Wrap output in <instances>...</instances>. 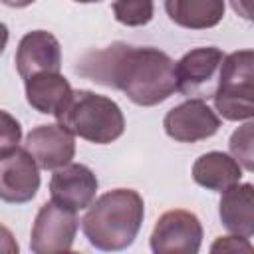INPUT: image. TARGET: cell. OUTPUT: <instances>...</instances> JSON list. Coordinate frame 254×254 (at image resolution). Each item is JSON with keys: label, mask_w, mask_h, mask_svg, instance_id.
Listing matches in <instances>:
<instances>
[{"label": "cell", "mask_w": 254, "mask_h": 254, "mask_svg": "<svg viewBox=\"0 0 254 254\" xmlns=\"http://www.w3.org/2000/svg\"><path fill=\"white\" fill-rule=\"evenodd\" d=\"M165 10L183 28L206 30L224 18V0H165Z\"/></svg>", "instance_id": "16"}, {"label": "cell", "mask_w": 254, "mask_h": 254, "mask_svg": "<svg viewBox=\"0 0 254 254\" xmlns=\"http://www.w3.org/2000/svg\"><path fill=\"white\" fill-rule=\"evenodd\" d=\"M75 210L54 200L42 204L32 226L30 248L36 254H60L71 250L77 232Z\"/></svg>", "instance_id": "5"}, {"label": "cell", "mask_w": 254, "mask_h": 254, "mask_svg": "<svg viewBox=\"0 0 254 254\" xmlns=\"http://www.w3.org/2000/svg\"><path fill=\"white\" fill-rule=\"evenodd\" d=\"M153 0H115L113 14L119 24L145 26L153 18Z\"/></svg>", "instance_id": "17"}, {"label": "cell", "mask_w": 254, "mask_h": 254, "mask_svg": "<svg viewBox=\"0 0 254 254\" xmlns=\"http://www.w3.org/2000/svg\"><path fill=\"white\" fill-rule=\"evenodd\" d=\"M230 4L234 8V12H238L242 18H246V20L252 18L250 16V0H230Z\"/></svg>", "instance_id": "22"}, {"label": "cell", "mask_w": 254, "mask_h": 254, "mask_svg": "<svg viewBox=\"0 0 254 254\" xmlns=\"http://www.w3.org/2000/svg\"><path fill=\"white\" fill-rule=\"evenodd\" d=\"M218 85L212 91L216 111L228 121H244L254 115V52L238 50L224 56Z\"/></svg>", "instance_id": "4"}, {"label": "cell", "mask_w": 254, "mask_h": 254, "mask_svg": "<svg viewBox=\"0 0 254 254\" xmlns=\"http://www.w3.org/2000/svg\"><path fill=\"white\" fill-rule=\"evenodd\" d=\"M75 2H81V4H89V2H99V0H75Z\"/></svg>", "instance_id": "25"}, {"label": "cell", "mask_w": 254, "mask_h": 254, "mask_svg": "<svg viewBox=\"0 0 254 254\" xmlns=\"http://www.w3.org/2000/svg\"><path fill=\"white\" fill-rule=\"evenodd\" d=\"M192 179L196 185L208 189V190H226L228 187L240 183L242 179V167L238 161L226 153L210 151L200 155L192 165Z\"/></svg>", "instance_id": "15"}, {"label": "cell", "mask_w": 254, "mask_h": 254, "mask_svg": "<svg viewBox=\"0 0 254 254\" xmlns=\"http://www.w3.org/2000/svg\"><path fill=\"white\" fill-rule=\"evenodd\" d=\"M163 127L179 143H196L212 137L220 127V119L202 99H189L165 115Z\"/></svg>", "instance_id": "7"}, {"label": "cell", "mask_w": 254, "mask_h": 254, "mask_svg": "<svg viewBox=\"0 0 254 254\" xmlns=\"http://www.w3.org/2000/svg\"><path fill=\"white\" fill-rule=\"evenodd\" d=\"M40 189L38 165L26 149L16 147L0 157V200L22 204L36 196Z\"/></svg>", "instance_id": "8"}, {"label": "cell", "mask_w": 254, "mask_h": 254, "mask_svg": "<svg viewBox=\"0 0 254 254\" xmlns=\"http://www.w3.org/2000/svg\"><path fill=\"white\" fill-rule=\"evenodd\" d=\"M62 48L54 34L46 30L28 32L16 50V69L22 79L44 71H60Z\"/></svg>", "instance_id": "11"}, {"label": "cell", "mask_w": 254, "mask_h": 254, "mask_svg": "<svg viewBox=\"0 0 254 254\" xmlns=\"http://www.w3.org/2000/svg\"><path fill=\"white\" fill-rule=\"evenodd\" d=\"M145 214L143 196L133 189H115L89 204L81 228L91 246L123 250L133 244Z\"/></svg>", "instance_id": "2"}, {"label": "cell", "mask_w": 254, "mask_h": 254, "mask_svg": "<svg viewBox=\"0 0 254 254\" xmlns=\"http://www.w3.org/2000/svg\"><path fill=\"white\" fill-rule=\"evenodd\" d=\"M24 149L32 155L38 169L56 171L67 163H71L75 155L73 135L58 125H40L26 135Z\"/></svg>", "instance_id": "9"}, {"label": "cell", "mask_w": 254, "mask_h": 254, "mask_svg": "<svg viewBox=\"0 0 254 254\" xmlns=\"http://www.w3.org/2000/svg\"><path fill=\"white\" fill-rule=\"evenodd\" d=\"M220 220L232 234L250 238L254 234V189L250 183L232 185L222 190L220 198Z\"/></svg>", "instance_id": "13"}, {"label": "cell", "mask_w": 254, "mask_h": 254, "mask_svg": "<svg viewBox=\"0 0 254 254\" xmlns=\"http://www.w3.org/2000/svg\"><path fill=\"white\" fill-rule=\"evenodd\" d=\"M75 73L99 85L123 91L133 103L151 107L177 91L175 62L157 48H135L115 42L103 50L87 52Z\"/></svg>", "instance_id": "1"}, {"label": "cell", "mask_w": 254, "mask_h": 254, "mask_svg": "<svg viewBox=\"0 0 254 254\" xmlns=\"http://www.w3.org/2000/svg\"><path fill=\"white\" fill-rule=\"evenodd\" d=\"M252 121L244 123L242 127H238L232 137H230V153L234 155V159L238 161V165L246 171L254 169V161H252Z\"/></svg>", "instance_id": "18"}, {"label": "cell", "mask_w": 254, "mask_h": 254, "mask_svg": "<svg viewBox=\"0 0 254 254\" xmlns=\"http://www.w3.org/2000/svg\"><path fill=\"white\" fill-rule=\"evenodd\" d=\"M6 44H8V28H6V24L0 22V54L4 52Z\"/></svg>", "instance_id": "24"}, {"label": "cell", "mask_w": 254, "mask_h": 254, "mask_svg": "<svg viewBox=\"0 0 254 254\" xmlns=\"http://www.w3.org/2000/svg\"><path fill=\"white\" fill-rule=\"evenodd\" d=\"M210 252H252V244L244 236H220L212 246Z\"/></svg>", "instance_id": "20"}, {"label": "cell", "mask_w": 254, "mask_h": 254, "mask_svg": "<svg viewBox=\"0 0 254 254\" xmlns=\"http://www.w3.org/2000/svg\"><path fill=\"white\" fill-rule=\"evenodd\" d=\"M202 242V226L190 210L175 208L159 216L151 248L155 254H196Z\"/></svg>", "instance_id": "6"}, {"label": "cell", "mask_w": 254, "mask_h": 254, "mask_svg": "<svg viewBox=\"0 0 254 254\" xmlns=\"http://www.w3.org/2000/svg\"><path fill=\"white\" fill-rule=\"evenodd\" d=\"M0 2L6 4V6H10V8H26V6H30L36 0H0Z\"/></svg>", "instance_id": "23"}, {"label": "cell", "mask_w": 254, "mask_h": 254, "mask_svg": "<svg viewBox=\"0 0 254 254\" xmlns=\"http://www.w3.org/2000/svg\"><path fill=\"white\" fill-rule=\"evenodd\" d=\"M71 85L69 81L60 73V71H44L36 73L26 79V99L28 103L40 111V113H50L56 115L64 103L71 95Z\"/></svg>", "instance_id": "14"}, {"label": "cell", "mask_w": 254, "mask_h": 254, "mask_svg": "<svg viewBox=\"0 0 254 254\" xmlns=\"http://www.w3.org/2000/svg\"><path fill=\"white\" fill-rule=\"evenodd\" d=\"M22 139V127L8 111L0 109V157L8 155L18 147Z\"/></svg>", "instance_id": "19"}, {"label": "cell", "mask_w": 254, "mask_h": 254, "mask_svg": "<svg viewBox=\"0 0 254 254\" xmlns=\"http://www.w3.org/2000/svg\"><path fill=\"white\" fill-rule=\"evenodd\" d=\"M224 54L218 48H196L187 52L175 64L177 91L183 95H200L202 87L210 83L214 73L218 71Z\"/></svg>", "instance_id": "12"}, {"label": "cell", "mask_w": 254, "mask_h": 254, "mask_svg": "<svg viewBox=\"0 0 254 254\" xmlns=\"http://www.w3.org/2000/svg\"><path fill=\"white\" fill-rule=\"evenodd\" d=\"M56 117L58 123L71 135L97 145L111 143L125 131V117L119 105L109 97L87 89L71 91L69 99L56 113Z\"/></svg>", "instance_id": "3"}, {"label": "cell", "mask_w": 254, "mask_h": 254, "mask_svg": "<svg viewBox=\"0 0 254 254\" xmlns=\"http://www.w3.org/2000/svg\"><path fill=\"white\" fill-rule=\"evenodd\" d=\"M52 200L71 210L87 208L97 192V177L81 163H67L52 175L50 181Z\"/></svg>", "instance_id": "10"}, {"label": "cell", "mask_w": 254, "mask_h": 254, "mask_svg": "<svg viewBox=\"0 0 254 254\" xmlns=\"http://www.w3.org/2000/svg\"><path fill=\"white\" fill-rule=\"evenodd\" d=\"M18 252V242L12 236V232L0 224V254H16Z\"/></svg>", "instance_id": "21"}]
</instances>
